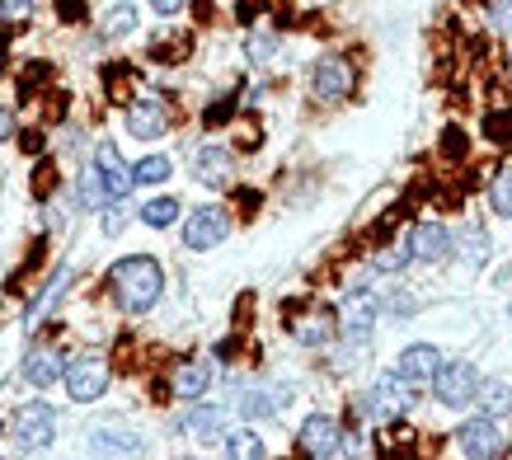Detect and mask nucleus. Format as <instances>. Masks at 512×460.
Wrapping results in <instances>:
<instances>
[{
	"mask_svg": "<svg viewBox=\"0 0 512 460\" xmlns=\"http://www.w3.org/2000/svg\"><path fill=\"white\" fill-rule=\"evenodd\" d=\"M311 94L320 104H343L353 94V66L343 57H320L311 71Z\"/></svg>",
	"mask_w": 512,
	"mask_h": 460,
	"instance_id": "8",
	"label": "nucleus"
},
{
	"mask_svg": "<svg viewBox=\"0 0 512 460\" xmlns=\"http://www.w3.org/2000/svg\"><path fill=\"white\" fill-rule=\"evenodd\" d=\"M484 137L494 141V146H512V113H508V108L484 118Z\"/></svg>",
	"mask_w": 512,
	"mask_h": 460,
	"instance_id": "32",
	"label": "nucleus"
},
{
	"mask_svg": "<svg viewBox=\"0 0 512 460\" xmlns=\"http://www.w3.org/2000/svg\"><path fill=\"white\" fill-rule=\"evenodd\" d=\"M466 151H470L466 132H461V127H447V132H442V155H447V160H461Z\"/></svg>",
	"mask_w": 512,
	"mask_h": 460,
	"instance_id": "34",
	"label": "nucleus"
},
{
	"mask_svg": "<svg viewBox=\"0 0 512 460\" xmlns=\"http://www.w3.org/2000/svg\"><path fill=\"white\" fill-rule=\"evenodd\" d=\"M165 127H170L165 104H156V99H132V104H127V132H132L137 141L165 137Z\"/></svg>",
	"mask_w": 512,
	"mask_h": 460,
	"instance_id": "11",
	"label": "nucleus"
},
{
	"mask_svg": "<svg viewBox=\"0 0 512 460\" xmlns=\"http://www.w3.org/2000/svg\"><path fill=\"white\" fill-rule=\"evenodd\" d=\"M127 226V216H123V207H113L109 216H104V230H109V235H118V230Z\"/></svg>",
	"mask_w": 512,
	"mask_h": 460,
	"instance_id": "42",
	"label": "nucleus"
},
{
	"mask_svg": "<svg viewBox=\"0 0 512 460\" xmlns=\"http://www.w3.org/2000/svg\"><path fill=\"white\" fill-rule=\"evenodd\" d=\"M62 381H66V395L76 399V404H94V399L109 390V362L104 357H76Z\"/></svg>",
	"mask_w": 512,
	"mask_h": 460,
	"instance_id": "6",
	"label": "nucleus"
},
{
	"mask_svg": "<svg viewBox=\"0 0 512 460\" xmlns=\"http://www.w3.org/2000/svg\"><path fill=\"white\" fill-rule=\"evenodd\" d=\"M226 456H245V460H259L264 456V442H259V432H249V428H240V432H231L226 437V446H221Z\"/></svg>",
	"mask_w": 512,
	"mask_h": 460,
	"instance_id": "26",
	"label": "nucleus"
},
{
	"mask_svg": "<svg viewBox=\"0 0 512 460\" xmlns=\"http://www.w3.org/2000/svg\"><path fill=\"white\" fill-rule=\"evenodd\" d=\"M132 174H137V184H165L170 179V160L165 155H146L141 165H132Z\"/></svg>",
	"mask_w": 512,
	"mask_h": 460,
	"instance_id": "30",
	"label": "nucleus"
},
{
	"mask_svg": "<svg viewBox=\"0 0 512 460\" xmlns=\"http://www.w3.org/2000/svg\"><path fill=\"white\" fill-rule=\"evenodd\" d=\"M188 0H151V10H156L160 19H170V15H179V10H184Z\"/></svg>",
	"mask_w": 512,
	"mask_h": 460,
	"instance_id": "39",
	"label": "nucleus"
},
{
	"mask_svg": "<svg viewBox=\"0 0 512 460\" xmlns=\"http://www.w3.org/2000/svg\"><path fill=\"white\" fill-rule=\"evenodd\" d=\"M193 174H198V184L207 188H226L235 174V160L226 146H202L198 155H193Z\"/></svg>",
	"mask_w": 512,
	"mask_h": 460,
	"instance_id": "12",
	"label": "nucleus"
},
{
	"mask_svg": "<svg viewBox=\"0 0 512 460\" xmlns=\"http://www.w3.org/2000/svg\"><path fill=\"white\" fill-rule=\"evenodd\" d=\"M489 202H494L498 216H508L512 221V165H503L494 174V184H489Z\"/></svg>",
	"mask_w": 512,
	"mask_h": 460,
	"instance_id": "25",
	"label": "nucleus"
},
{
	"mask_svg": "<svg viewBox=\"0 0 512 460\" xmlns=\"http://www.w3.org/2000/svg\"><path fill=\"white\" fill-rule=\"evenodd\" d=\"M437 367H442V353H437L433 343H414V348H404L400 353V376L404 381H414V385H428L437 376Z\"/></svg>",
	"mask_w": 512,
	"mask_h": 460,
	"instance_id": "14",
	"label": "nucleus"
},
{
	"mask_svg": "<svg viewBox=\"0 0 512 460\" xmlns=\"http://www.w3.org/2000/svg\"><path fill=\"white\" fill-rule=\"evenodd\" d=\"M334 334H339V315H334V310H325V306L311 310L306 320L296 324V338H301L306 348H325Z\"/></svg>",
	"mask_w": 512,
	"mask_h": 460,
	"instance_id": "18",
	"label": "nucleus"
},
{
	"mask_svg": "<svg viewBox=\"0 0 512 460\" xmlns=\"http://www.w3.org/2000/svg\"><path fill=\"white\" fill-rule=\"evenodd\" d=\"M90 451H94V456H141L146 446H141L137 432L99 428V432H90Z\"/></svg>",
	"mask_w": 512,
	"mask_h": 460,
	"instance_id": "19",
	"label": "nucleus"
},
{
	"mask_svg": "<svg viewBox=\"0 0 512 460\" xmlns=\"http://www.w3.org/2000/svg\"><path fill=\"white\" fill-rule=\"evenodd\" d=\"M66 367H62V357L52 353V348H33L29 357H24V381L38 385V390H47L52 381H62Z\"/></svg>",
	"mask_w": 512,
	"mask_h": 460,
	"instance_id": "17",
	"label": "nucleus"
},
{
	"mask_svg": "<svg viewBox=\"0 0 512 460\" xmlns=\"http://www.w3.org/2000/svg\"><path fill=\"white\" fill-rule=\"evenodd\" d=\"M0 62H5V33H0ZM0 71H5V66H0Z\"/></svg>",
	"mask_w": 512,
	"mask_h": 460,
	"instance_id": "43",
	"label": "nucleus"
},
{
	"mask_svg": "<svg viewBox=\"0 0 512 460\" xmlns=\"http://www.w3.org/2000/svg\"><path fill=\"white\" fill-rule=\"evenodd\" d=\"M137 29V10H132V5H113L109 15H104V38H127V33Z\"/></svg>",
	"mask_w": 512,
	"mask_h": 460,
	"instance_id": "27",
	"label": "nucleus"
},
{
	"mask_svg": "<svg viewBox=\"0 0 512 460\" xmlns=\"http://www.w3.org/2000/svg\"><path fill=\"white\" fill-rule=\"evenodd\" d=\"M94 165L104 169V184H109V198L123 202L127 193L137 188V174H132V169L123 165V155H118V146H109V141H104V146L94 151Z\"/></svg>",
	"mask_w": 512,
	"mask_h": 460,
	"instance_id": "13",
	"label": "nucleus"
},
{
	"mask_svg": "<svg viewBox=\"0 0 512 460\" xmlns=\"http://www.w3.org/2000/svg\"><path fill=\"white\" fill-rule=\"evenodd\" d=\"M409 249H414V259H423V263L447 259V249H451L447 226H437V221H419V226L409 230Z\"/></svg>",
	"mask_w": 512,
	"mask_h": 460,
	"instance_id": "15",
	"label": "nucleus"
},
{
	"mask_svg": "<svg viewBox=\"0 0 512 460\" xmlns=\"http://www.w3.org/2000/svg\"><path fill=\"white\" fill-rule=\"evenodd\" d=\"M231 108H235V99H221L217 108H207V127H217V123H226L231 118Z\"/></svg>",
	"mask_w": 512,
	"mask_h": 460,
	"instance_id": "38",
	"label": "nucleus"
},
{
	"mask_svg": "<svg viewBox=\"0 0 512 460\" xmlns=\"http://www.w3.org/2000/svg\"><path fill=\"white\" fill-rule=\"evenodd\" d=\"M109 292L123 315H146L165 292V273H160V263L151 254H132V259L109 268Z\"/></svg>",
	"mask_w": 512,
	"mask_h": 460,
	"instance_id": "1",
	"label": "nucleus"
},
{
	"mask_svg": "<svg viewBox=\"0 0 512 460\" xmlns=\"http://www.w3.org/2000/svg\"><path fill=\"white\" fill-rule=\"evenodd\" d=\"M376 315H381V301H376V292H367V287H353V292L343 296V338L348 343H367L376 329Z\"/></svg>",
	"mask_w": 512,
	"mask_h": 460,
	"instance_id": "5",
	"label": "nucleus"
},
{
	"mask_svg": "<svg viewBox=\"0 0 512 460\" xmlns=\"http://www.w3.org/2000/svg\"><path fill=\"white\" fill-rule=\"evenodd\" d=\"M10 137H15V113H10V108L0 104V146H5Z\"/></svg>",
	"mask_w": 512,
	"mask_h": 460,
	"instance_id": "40",
	"label": "nucleus"
},
{
	"mask_svg": "<svg viewBox=\"0 0 512 460\" xmlns=\"http://www.w3.org/2000/svg\"><path fill=\"white\" fill-rule=\"evenodd\" d=\"M221 423H226V409H221V404H198V409H188L184 432H193V437H212Z\"/></svg>",
	"mask_w": 512,
	"mask_h": 460,
	"instance_id": "21",
	"label": "nucleus"
},
{
	"mask_svg": "<svg viewBox=\"0 0 512 460\" xmlns=\"http://www.w3.org/2000/svg\"><path fill=\"white\" fill-rule=\"evenodd\" d=\"M409 259H414V249H409V245H395V249H381V254H376V268H381V273H400Z\"/></svg>",
	"mask_w": 512,
	"mask_h": 460,
	"instance_id": "33",
	"label": "nucleus"
},
{
	"mask_svg": "<svg viewBox=\"0 0 512 460\" xmlns=\"http://www.w3.org/2000/svg\"><path fill=\"white\" fill-rule=\"evenodd\" d=\"M273 52H278V33H273V29H254V33H249L245 57H249L254 66H264L268 57H273Z\"/></svg>",
	"mask_w": 512,
	"mask_h": 460,
	"instance_id": "28",
	"label": "nucleus"
},
{
	"mask_svg": "<svg viewBox=\"0 0 512 460\" xmlns=\"http://www.w3.org/2000/svg\"><path fill=\"white\" fill-rule=\"evenodd\" d=\"M57 15H62V24H76L85 15V0H57Z\"/></svg>",
	"mask_w": 512,
	"mask_h": 460,
	"instance_id": "37",
	"label": "nucleus"
},
{
	"mask_svg": "<svg viewBox=\"0 0 512 460\" xmlns=\"http://www.w3.org/2000/svg\"><path fill=\"white\" fill-rule=\"evenodd\" d=\"M66 282H71V268H62V273L52 277V287H47V296H38V301H33V306H29V324H38V315H47V310L57 306V301H62Z\"/></svg>",
	"mask_w": 512,
	"mask_h": 460,
	"instance_id": "29",
	"label": "nucleus"
},
{
	"mask_svg": "<svg viewBox=\"0 0 512 460\" xmlns=\"http://www.w3.org/2000/svg\"><path fill=\"white\" fill-rule=\"evenodd\" d=\"M231 235V216L221 212V207H198V212L184 221V245L188 249H217L221 240Z\"/></svg>",
	"mask_w": 512,
	"mask_h": 460,
	"instance_id": "10",
	"label": "nucleus"
},
{
	"mask_svg": "<svg viewBox=\"0 0 512 460\" xmlns=\"http://www.w3.org/2000/svg\"><path fill=\"white\" fill-rule=\"evenodd\" d=\"M480 371L470 367V362H442L433 376V395L437 404H447V409H466L480 399Z\"/></svg>",
	"mask_w": 512,
	"mask_h": 460,
	"instance_id": "3",
	"label": "nucleus"
},
{
	"mask_svg": "<svg viewBox=\"0 0 512 460\" xmlns=\"http://www.w3.org/2000/svg\"><path fill=\"white\" fill-rule=\"evenodd\" d=\"M480 409L484 414H512V390L503 381H489V385H480Z\"/></svg>",
	"mask_w": 512,
	"mask_h": 460,
	"instance_id": "24",
	"label": "nucleus"
},
{
	"mask_svg": "<svg viewBox=\"0 0 512 460\" xmlns=\"http://www.w3.org/2000/svg\"><path fill=\"white\" fill-rule=\"evenodd\" d=\"M212 385V367L207 362H179L174 367V395L179 399H198Z\"/></svg>",
	"mask_w": 512,
	"mask_h": 460,
	"instance_id": "20",
	"label": "nucleus"
},
{
	"mask_svg": "<svg viewBox=\"0 0 512 460\" xmlns=\"http://www.w3.org/2000/svg\"><path fill=\"white\" fill-rule=\"evenodd\" d=\"M414 390H419V385L404 381L400 371H386V376L372 385V395L362 399V414L376 418V423H395V418H404V409L414 404Z\"/></svg>",
	"mask_w": 512,
	"mask_h": 460,
	"instance_id": "2",
	"label": "nucleus"
},
{
	"mask_svg": "<svg viewBox=\"0 0 512 460\" xmlns=\"http://www.w3.org/2000/svg\"><path fill=\"white\" fill-rule=\"evenodd\" d=\"M456 451H461V456H475V460L503 456V428H498V418L484 414V418L461 423V428H456Z\"/></svg>",
	"mask_w": 512,
	"mask_h": 460,
	"instance_id": "7",
	"label": "nucleus"
},
{
	"mask_svg": "<svg viewBox=\"0 0 512 460\" xmlns=\"http://www.w3.org/2000/svg\"><path fill=\"white\" fill-rule=\"evenodd\" d=\"M296 446H301V456H343L348 451V437L339 432V423L329 414H311L306 423H301V432H296Z\"/></svg>",
	"mask_w": 512,
	"mask_h": 460,
	"instance_id": "4",
	"label": "nucleus"
},
{
	"mask_svg": "<svg viewBox=\"0 0 512 460\" xmlns=\"http://www.w3.org/2000/svg\"><path fill=\"white\" fill-rule=\"evenodd\" d=\"M104 198H109L104 169H99V165H85V169H80V202H85V207H99Z\"/></svg>",
	"mask_w": 512,
	"mask_h": 460,
	"instance_id": "22",
	"label": "nucleus"
},
{
	"mask_svg": "<svg viewBox=\"0 0 512 460\" xmlns=\"http://www.w3.org/2000/svg\"><path fill=\"white\" fill-rule=\"evenodd\" d=\"M52 432H57L52 404H24L15 414V437L24 451H47V446H52Z\"/></svg>",
	"mask_w": 512,
	"mask_h": 460,
	"instance_id": "9",
	"label": "nucleus"
},
{
	"mask_svg": "<svg viewBox=\"0 0 512 460\" xmlns=\"http://www.w3.org/2000/svg\"><path fill=\"white\" fill-rule=\"evenodd\" d=\"M52 188H57V169L38 165L33 169V198H52Z\"/></svg>",
	"mask_w": 512,
	"mask_h": 460,
	"instance_id": "35",
	"label": "nucleus"
},
{
	"mask_svg": "<svg viewBox=\"0 0 512 460\" xmlns=\"http://www.w3.org/2000/svg\"><path fill=\"white\" fill-rule=\"evenodd\" d=\"M489 15H494V24L503 33H512V0H494V5H489Z\"/></svg>",
	"mask_w": 512,
	"mask_h": 460,
	"instance_id": "36",
	"label": "nucleus"
},
{
	"mask_svg": "<svg viewBox=\"0 0 512 460\" xmlns=\"http://www.w3.org/2000/svg\"><path fill=\"white\" fill-rule=\"evenodd\" d=\"M461 254H466L470 268H480V263L489 259V240H484V230H480V226H470L466 235H461Z\"/></svg>",
	"mask_w": 512,
	"mask_h": 460,
	"instance_id": "31",
	"label": "nucleus"
},
{
	"mask_svg": "<svg viewBox=\"0 0 512 460\" xmlns=\"http://www.w3.org/2000/svg\"><path fill=\"white\" fill-rule=\"evenodd\" d=\"M141 221H146L151 230L174 226V221H179V202H174V198H156V202H146V207H141Z\"/></svg>",
	"mask_w": 512,
	"mask_h": 460,
	"instance_id": "23",
	"label": "nucleus"
},
{
	"mask_svg": "<svg viewBox=\"0 0 512 460\" xmlns=\"http://www.w3.org/2000/svg\"><path fill=\"white\" fill-rule=\"evenodd\" d=\"M19 146H24L29 155H38L47 146V137H43V132H24V137H19Z\"/></svg>",
	"mask_w": 512,
	"mask_h": 460,
	"instance_id": "41",
	"label": "nucleus"
},
{
	"mask_svg": "<svg viewBox=\"0 0 512 460\" xmlns=\"http://www.w3.org/2000/svg\"><path fill=\"white\" fill-rule=\"evenodd\" d=\"M287 399H292L287 385H268V390H245V395L235 399V409H240L245 418H259V414H278V409H287Z\"/></svg>",
	"mask_w": 512,
	"mask_h": 460,
	"instance_id": "16",
	"label": "nucleus"
}]
</instances>
